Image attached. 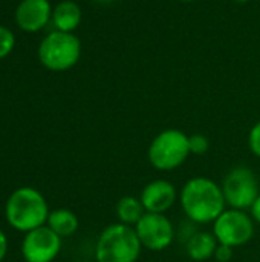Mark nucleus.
Returning a JSON list of instances; mask_svg holds the SVG:
<instances>
[{
    "mask_svg": "<svg viewBox=\"0 0 260 262\" xmlns=\"http://www.w3.org/2000/svg\"><path fill=\"white\" fill-rule=\"evenodd\" d=\"M181 2H185V3H190V2H195V0H181Z\"/></svg>",
    "mask_w": 260,
    "mask_h": 262,
    "instance_id": "23",
    "label": "nucleus"
},
{
    "mask_svg": "<svg viewBox=\"0 0 260 262\" xmlns=\"http://www.w3.org/2000/svg\"><path fill=\"white\" fill-rule=\"evenodd\" d=\"M49 213L44 196L32 187L17 189L6 203V220L20 232L28 233L44 226Z\"/></svg>",
    "mask_w": 260,
    "mask_h": 262,
    "instance_id": "2",
    "label": "nucleus"
},
{
    "mask_svg": "<svg viewBox=\"0 0 260 262\" xmlns=\"http://www.w3.org/2000/svg\"><path fill=\"white\" fill-rule=\"evenodd\" d=\"M98 3H112L113 0H97Z\"/></svg>",
    "mask_w": 260,
    "mask_h": 262,
    "instance_id": "22",
    "label": "nucleus"
},
{
    "mask_svg": "<svg viewBox=\"0 0 260 262\" xmlns=\"http://www.w3.org/2000/svg\"><path fill=\"white\" fill-rule=\"evenodd\" d=\"M15 37L11 29L0 26V58H5L14 48Z\"/></svg>",
    "mask_w": 260,
    "mask_h": 262,
    "instance_id": "17",
    "label": "nucleus"
},
{
    "mask_svg": "<svg viewBox=\"0 0 260 262\" xmlns=\"http://www.w3.org/2000/svg\"><path fill=\"white\" fill-rule=\"evenodd\" d=\"M48 227L55 232L60 238L70 236L78 229V218L69 209H57L48 216Z\"/></svg>",
    "mask_w": 260,
    "mask_h": 262,
    "instance_id": "14",
    "label": "nucleus"
},
{
    "mask_svg": "<svg viewBox=\"0 0 260 262\" xmlns=\"http://www.w3.org/2000/svg\"><path fill=\"white\" fill-rule=\"evenodd\" d=\"M143 249L150 252L166 250L175 238V229L166 213H146L135 226Z\"/></svg>",
    "mask_w": 260,
    "mask_h": 262,
    "instance_id": "8",
    "label": "nucleus"
},
{
    "mask_svg": "<svg viewBox=\"0 0 260 262\" xmlns=\"http://www.w3.org/2000/svg\"><path fill=\"white\" fill-rule=\"evenodd\" d=\"M238 2H248V0H238Z\"/></svg>",
    "mask_w": 260,
    "mask_h": 262,
    "instance_id": "24",
    "label": "nucleus"
},
{
    "mask_svg": "<svg viewBox=\"0 0 260 262\" xmlns=\"http://www.w3.org/2000/svg\"><path fill=\"white\" fill-rule=\"evenodd\" d=\"M248 146H250V150L253 152V155L260 158V120L251 127V130L248 134Z\"/></svg>",
    "mask_w": 260,
    "mask_h": 262,
    "instance_id": "18",
    "label": "nucleus"
},
{
    "mask_svg": "<svg viewBox=\"0 0 260 262\" xmlns=\"http://www.w3.org/2000/svg\"><path fill=\"white\" fill-rule=\"evenodd\" d=\"M81 55V41L72 32L54 31L48 34L38 46L40 63L54 72L74 68Z\"/></svg>",
    "mask_w": 260,
    "mask_h": 262,
    "instance_id": "5",
    "label": "nucleus"
},
{
    "mask_svg": "<svg viewBox=\"0 0 260 262\" xmlns=\"http://www.w3.org/2000/svg\"><path fill=\"white\" fill-rule=\"evenodd\" d=\"M190 155H205L210 149V140L202 134L188 135Z\"/></svg>",
    "mask_w": 260,
    "mask_h": 262,
    "instance_id": "16",
    "label": "nucleus"
},
{
    "mask_svg": "<svg viewBox=\"0 0 260 262\" xmlns=\"http://www.w3.org/2000/svg\"><path fill=\"white\" fill-rule=\"evenodd\" d=\"M176 187L167 180H153L144 186L139 200L149 213H166L176 203Z\"/></svg>",
    "mask_w": 260,
    "mask_h": 262,
    "instance_id": "10",
    "label": "nucleus"
},
{
    "mask_svg": "<svg viewBox=\"0 0 260 262\" xmlns=\"http://www.w3.org/2000/svg\"><path fill=\"white\" fill-rule=\"evenodd\" d=\"M179 203L187 218L198 224L215 223L227 207L222 187L205 177L188 180L179 192Z\"/></svg>",
    "mask_w": 260,
    "mask_h": 262,
    "instance_id": "1",
    "label": "nucleus"
},
{
    "mask_svg": "<svg viewBox=\"0 0 260 262\" xmlns=\"http://www.w3.org/2000/svg\"><path fill=\"white\" fill-rule=\"evenodd\" d=\"M143 246L135 227L123 223L107 226L95 247L97 262H136Z\"/></svg>",
    "mask_w": 260,
    "mask_h": 262,
    "instance_id": "3",
    "label": "nucleus"
},
{
    "mask_svg": "<svg viewBox=\"0 0 260 262\" xmlns=\"http://www.w3.org/2000/svg\"><path fill=\"white\" fill-rule=\"evenodd\" d=\"M219 243L213 232H198L192 235L185 244V252L192 261L204 262L211 259L218 249Z\"/></svg>",
    "mask_w": 260,
    "mask_h": 262,
    "instance_id": "12",
    "label": "nucleus"
},
{
    "mask_svg": "<svg viewBox=\"0 0 260 262\" xmlns=\"http://www.w3.org/2000/svg\"><path fill=\"white\" fill-rule=\"evenodd\" d=\"M213 235L219 244L233 249L245 246L254 236V220L245 210L225 209L213 223Z\"/></svg>",
    "mask_w": 260,
    "mask_h": 262,
    "instance_id": "7",
    "label": "nucleus"
},
{
    "mask_svg": "<svg viewBox=\"0 0 260 262\" xmlns=\"http://www.w3.org/2000/svg\"><path fill=\"white\" fill-rule=\"evenodd\" d=\"M49 0H21L15 9V23L26 32H37L52 20Z\"/></svg>",
    "mask_w": 260,
    "mask_h": 262,
    "instance_id": "11",
    "label": "nucleus"
},
{
    "mask_svg": "<svg viewBox=\"0 0 260 262\" xmlns=\"http://www.w3.org/2000/svg\"><path fill=\"white\" fill-rule=\"evenodd\" d=\"M222 193L230 209H251L260 195L259 181L256 173L247 166L233 167L222 181Z\"/></svg>",
    "mask_w": 260,
    "mask_h": 262,
    "instance_id": "6",
    "label": "nucleus"
},
{
    "mask_svg": "<svg viewBox=\"0 0 260 262\" xmlns=\"http://www.w3.org/2000/svg\"><path fill=\"white\" fill-rule=\"evenodd\" d=\"M250 212H251V218L254 220V223L260 224V195L257 196V200L254 201V204L251 206Z\"/></svg>",
    "mask_w": 260,
    "mask_h": 262,
    "instance_id": "20",
    "label": "nucleus"
},
{
    "mask_svg": "<svg viewBox=\"0 0 260 262\" xmlns=\"http://www.w3.org/2000/svg\"><path fill=\"white\" fill-rule=\"evenodd\" d=\"M146 213L147 212H146L141 200L136 196L127 195V196H123L116 203V216H118L120 223H123L126 226L135 227Z\"/></svg>",
    "mask_w": 260,
    "mask_h": 262,
    "instance_id": "15",
    "label": "nucleus"
},
{
    "mask_svg": "<svg viewBox=\"0 0 260 262\" xmlns=\"http://www.w3.org/2000/svg\"><path fill=\"white\" fill-rule=\"evenodd\" d=\"M213 258L218 262H230L234 258V249L225 244H219Z\"/></svg>",
    "mask_w": 260,
    "mask_h": 262,
    "instance_id": "19",
    "label": "nucleus"
},
{
    "mask_svg": "<svg viewBox=\"0 0 260 262\" xmlns=\"http://www.w3.org/2000/svg\"><path fill=\"white\" fill-rule=\"evenodd\" d=\"M61 238L48 226H41L26 233L21 253L26 262H52L60 253Z\"/></svg>",
    "mask_w": 260,
    "mask_h": 262,
    "instance_id": "9",
    "label": "nucleus"
},
{
    "mask_svg": "<svg viewBox=\"0 0 260 262\" xmlns=\"http://www.w3.org/2000/svg\"><path fill=\"white\" fill-rule=\"evenodd\" d=\"M52 23L57 31L74 32L81 23V8L72 0H63L52 9Z\"/></svg>",
    "mask_w": 260,
    "mask_h": 262,
    "instance_id": "13",
    "label": "nucleus"
},
{
    "mask_svg": "<svg viewBox=\"0 0 260 262\" xmlns=\"http://www.w3.org/2000/svg\"><path fill=\"white\" fill-rule=\"evenodd\" d=\"M6 252H8V239H6L5 233L0 230V262L6 256Z\"/></svg>",
    "mask_w": 260,
    "mask_h": 262,
    "instance_id": "21",
    "label": "nucleus"
},
{
    "mask_svg": "<svg viewBox=\"0 0 260 262\" xmlns=\"http://www.w3.org/2000/svg\"><path fill=\"white\" fill-rule=\"evenodd\" d=\"M190 157L188 135L179 129H166L150 143L147 150L149 163L161 172H170L181 167Z\"/></svg>",
    "mask_w": 260,
    "mask_h": 262,
    "instance_id": "4",
    "label": "nucleus"
}]
</instances>
